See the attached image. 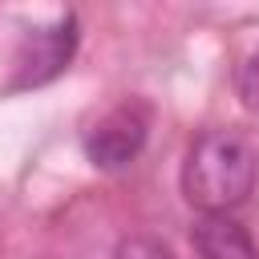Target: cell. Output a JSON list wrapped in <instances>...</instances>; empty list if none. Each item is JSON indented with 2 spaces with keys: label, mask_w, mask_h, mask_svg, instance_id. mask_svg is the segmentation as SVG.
<instances>
[{
  "label": "cell",
  "mask_w": 259,
  "mask_h": 259,
  "mask_svg": "<svg viewBox=\"0 0 259 259\" xmlns=\"http://www.w3.org/2000/svg\"><path fill=\"white\" fill-rule=\"evenodd\" d=\"M113 259H178V255L170 251V243H162L154 235H130V239L117 243Z\"/></svg>",
  "instance_id": "5"
},
{
  "label": "cell",
  "mask_w": 259,
  "mask_h": 259,
  "mask_svg": "<svg viewBox=\"0 0 259 259\" xmlns=\"http://www.w3.org/2000/svg\"><path fill=\"white\" fill-rule=\"evenodd\" d=\"M73 16H65L53 32H32V40H28V53H24V77H20V85H40V81H49V77H57L61 69H65V61H69V53H73Z\"/></svg>",
  "instance_id": "4"
},
{
  "label": "cell",
  "mask_w": 259,
  "mask_h": 259,
  "mask_svg": "<svg viewBox=\"0 0 259 259\" xmlns=\"http://www.w3.org/2000/svg\"><path fill=\"white\" fill-rule=\"evenodd\" d=\"M198 259H259L255 239L231 214H202L190 231Z\"/></svg>",
  "instance_id": "3"
},
{
  "label": "cell",
  "mask_w": 259,
  "mask_h": 259,
  "mask_svg": "<svg viewBox=\"0 0 259 259\" xmlns=\"http://www.w3.org/2000/svg\"><path fill=\"white\" fill-rule=\"evenodd\" d=\"M239 93H243L247 109H255V113H259V53H251V57H247V65L239 69Z\"/></svg>",
  "instance_id": "6"
},
{
  "label": "cell",
  "mask_w": 259,
  "mask_h": 259,
  "mask_svg": "<svg viewBox=\"0 0 259 259\" xmlns=\"http://www.w3.org/2000/svg\"><path fill=\"white\" fill-rule=\"evenodd\" d=\"M142 146H146V113L138 105H117L85 138V154L101 170H121L142 154Z\"/></svg>",
  "instance_id": "2"
},
{
  "label": "cell",
  "mask_w": 259,
  "mask_h": 259,
  "mask_svg": "<svg viewBox=\"0 0 259 259\" xmlns=\"http://www.w3.org/2000/svg\"><path fill=\"white\" fill-rule=\"evenodd\" d=\"M259 154L239 130H206L182 166V194L202 214H227L255 190Z\"/></svg>",
  "instance_id": "1"
}]
</instances>
